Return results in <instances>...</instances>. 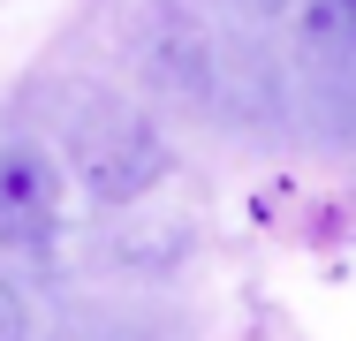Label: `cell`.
Returning a JSON list of instances; mask_svg holds the SVG:
<instances>
[{
	"label": "cell",
	"instance_id": "cell-3",
	"mask_svg": "<svg viewBox=\"0 0 356 341\" xmlns=\"http://www.w3.org/2000/svg\"><path fill=\"white\" fill-rule=\"evenodd\" d=\"M334 8H341V23H349V31H356V0H334Z\"/></svg>",
	"mask_w": 356,
	"mask_h": 341
},
{
	"label": "cell",
	"instance_id": "cell-1",
	"mask_svg": "<svg viewBox=\"0 0 356 341\" xmlns=\"http://www.w3.org/2000/svg\"><path fill=\"white\" fill-rule=\"evenodd\" d=\"M61 228V167L38 144H0V251H54Z\"/></svg>",
	"mask_w": 356,
	"mask_h": 341
},
{
	"label": "cell",
	"instance_id": "cell-2",
	"mask_svg": "<svg viewBox=\"0 0 356 341\" xmlns=\"http://www.w3.org/2000/svg\"><path fill=\"white\" fill-rule=\"evenodd\" d=\"M0 341H31V303L8 273H0Z\"/></svg>",
	"mask_w": 356,
	"mask_h": 341
}]
</instances>
